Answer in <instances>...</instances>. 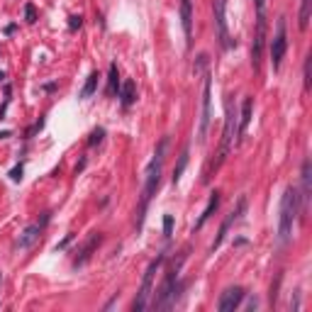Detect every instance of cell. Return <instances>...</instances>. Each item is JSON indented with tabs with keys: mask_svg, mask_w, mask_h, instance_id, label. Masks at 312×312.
<instances>
[{
	"mask_svg": "<svg viewBox=\"0 0 312 312\" xmlns=\"http://www.w3.org/2000/svg\"><path fill=\"white\" fill-rule=\"evenodd\" d=\"M310 12H312V0H303L300 2V29L303 32L310 25Z\"/></svg>",
	"mask_w": 312,
	"mask_h": 312,
	"instance_id": "44dd1931",
	"label": "cell"
},
{
	"mask_svg": "<svg viewBox=\"0 0 312 312\" xmlns=\"http://www.w3.org/2000/svg\"><path fill=\"white\" fill-rule=\"evenodd\" d=\"M244 295H247V290L242 288V285H234V288H227L222 295H220V303H217V310L220 312H234L239 305H242V300H244Z\"/></svg>",
	"mask_w": 312,
	"mask_h": 312,
	"instance_id": "7c38bea8",
	"label": "cell"
},
{
	"mask_svg": "<svg viewBox=\"0 0 312 312\" xmlns=\"http://www.w3.org/2000/svg\"><path fill=\"white\" fill-rule=\"evenodd\" d=\"M5 137H10V132H0V139H5Z\"/></svg>",
	"mask_w": 312,
	"mask_h": 312,
	"instance_id": "1f68e13d",
	"label": "cell"
},
{
	"mask_svg": "<svg viewBox=\"0 0 312 312\" xmlns=\"http://www.w3.org/2000/svg\"><path fill=\"white\" fill-rule=\"evenodd\" d=\"M0 281H2V273H0Z\"/></svg>",
	"mask_w": 312,
	"mask_h": 312,
	"instance_id": "836d02e7",
	"label": "cell"
},
{
	"mask_svg": "<svg viewBox=\"0 0 312 312\" xmlns=\"http://www.w3.org/2000/svg\"><path fill=\"white\" fill-rule=\"evenodd\" d=\"M183 261H186V251L178 256V261H173V266L169 268V273H166V278H164V283L161 288L156 290V298H154V308L156 310H169L176 305V300H178V293L183 290V281L178 278L181 276V266H183Z\"/></svg>",
	"mask_w": 312,
	"mask_h": 312,
	"instance_id": "3957f363",
	"label": "cell"
},
{
	"mask_svg": "<svg viewBox=\"0 0 312 312\" xmlns=\"http://www.w3.org/2000/svg\"><path fill=\"white\" fill-rule=\"evenodd\" d=\"M303 190H300V195H298V202H303L300 205V210H298V215H300V220H305V215H308V202H310V193H312V164L310 159H305L303 161Z\"/></svg>",
	"mask_w": 312,
	"mask_h": 312,
	"instance_id": "8fae6325",
	"label": "cell"
},
{
	"mask_svg": "<svg viewBox=\"0 0 312 312\" xmlns=\"http://www.w3.org/2000/svg\"><path fill=\"white\" fill-rule=\"evenodd\" d=\"M103 137H105V129H103V127H98V129H93V132H90V139H88V144H90V146H95V144L103 142Z\"/></svg>",
	"mask_w": 312,
	"mask_h": 312,
	"instance_id": "603a6c76",
	"label": "cell"
},
{
	"mask_svg": "<svg viewBox=\"0 0 312 312\" xmlns=\"http://www.w3.org/2000/svg\"><path fill=\"white\" fill-rule=\"evenodd\" d=\"M217 207H220V193H217V190H212V193H210V200H207V205H205V210H202V215H200V220L195 222V227H193V229H195V232L202 229V225L212 217V212H215Z\"/></svg>",
	"mask_w": 312,
	"mask_h": 312,
	"instance_id": "e0dca14e",
	"label": "cell"
},
{
	"mask_svg": "<svg viewBox=\"0 0 312 312\" xmlns=\"http://www.w3.org/2000/svg\"><path fill=\"white\" fill-rule=\"evenodd\" d=\"M212 12H215V29H217V42L227 52L232 47V37L227 27V0H212Z\"/></svg>",
	"mask_w": 312,
	"mask_h": 312,
	"instance_id": "ba28073f",
	"label": "cell"
},
{
	"mask_svg": "<svg viewBox=\"0 0 312 312\" xmlns=\"http://www.w3.org/2000/svg\"><path fill=\"white\" fill-rule=\"evenodd\" d=\"M120 73H117V63H110V76H108V95H115L117 93V81Z\"/></svg>",
	"mask_w": 312,
	"mask_h": 312,
	"instance_id": "7402d4cb",
	"label": "cell"
},
{
	"mask_svg": "<svg viewBox=\"0 0 312 312\" xmlns=\"http://www.w3.org/2000/svg\"><path fill=\"white\" fill-rule=\"evenodd\" d=\"M181 27L186 34V47H193V2L190 0H181Z\"/></svg>",
	"mask_w": 312,
	"mask_h": 312,
	"instance_id": "4fadbf2b",
	"label": "cell"
},
{
	"mask_svg": "<svg viewBox=\"0 0 312 312\" xmlns=\"http://www.w3.org/2000/svg\"><path fill=\"white\" fill-rule=\"evenodd\" d=\"M164 234L166 237L173 234V215H164Z\"/></svg>",
	"mask_w": 312,
	"mask_h": 312,
	"instance_id": "4316f807",
	"label": "cell"
},
{
	"mask_svg": "<svg viewBox=\"0 0 312 312\" xmlns=\"http://www.w3.org/2000/svg\"><path fill=\"white\" fill-rule=\"evenodd\" d=\"M310 61H312V57H308L305 59V68H303V81H305V90H310Z\"/></svg>",
	"mask_w": 312,
	"mask_h": 312,
	"instance_id": "484cf974",
	"label": "cell"
},
{
	"mask_svg": "<svg viewBox=\"0 0 312 312\" xmlns=\"http://www.w3.org/2000/svg\"><path fill=\"white\" fill-rule=\"evenodd\" d=\"M210 105H212V76L205 73V83H202V108H200V129H198V142L202 144L207 139V129H210Z\"/></svg>",
	"mask_w": 312,
	"mask_h": 312,
	"instance_id": "52a82bcc",
	"label": "cell"
},
{
	"mask_svg": "<svg viewBox=\"0 0 312 312\" xmlns=\"http://www.w3.org/2000/svg\"><path fill=\"white\" fill-rule=\"evenodd\" d=\"M120 98H122V105H125V108H129V105L137 100V88H134V81H125V83H122Z\"/></svg>",
	"mask_w": 312,
	"mask_h": 312,
	"instance_id": "ac0fdd59",
	"label": "cell"
},
{
	"mask_svg": "<svg viewBox=\"0 0 312 312\" xmlns=\"http://www.w3.org/2000/svg\"><path fill=\"white\" fill-rule=\"evenodd\" d=\"M2 81H5V73H2V71H0V83H2Z\"/></svg>",
	"mask_w": 312,
	"mask_h": 312,
	"instance_id": "d6a6232c",
	"label": "cell"
},
{
	"mask_svg": "<svg viewBox=\"0 0 312 312\" xmlns=\"http://www.w3.org/2000/svg\"><path fill=\"white\" fill-rule=\"evenodd\" d=\"M234 129H237V113H234V103L232 98L225 100V129H222V142H220V149H217V156L210 161V166L205 171V183L212 178V173L222 169V164L227 161L229 151H232V142H234Z\"/></svg>",
	"mask_w": 312,
	"mask_h": 312,
	"instance_id": "7a4b0ae2",
	"label": "cell"
},
{
	"mask_svg": "<svg viewBox=\"0 0 312 312\" xmlns=\"http://www.w3.org/2000/svg\"><path fill=\"white\" fill-rule=\"evenodd\" d=\"M186 166H188V146H183V151H181V156H178V164H176V169H173V178H171L173 186H178V181H181Z\"/></svg>",
	"mask_w": 312,
	"mask_h": 312,
	"instance_id": "ffe728a7",
	"label": "cell"
},
{
	"mask_svg": "<svg viewBox=\"0 0 312 312\" xmlns=\"http://www.w3.org/2000/svg\"><path fill=\"white\" fill-rule=\"evenodd\" d=\"M164 258H166V254H159L149 266H146L142 285H139V293H137V298H134V303H132V310L134 312H142L149 308V298H151V293H154V278H156V273H159Z\"/></svg>",
	"mask_w": 312,
	"mask_h": 312,
	"instance_id": "8992f818",
	"label": "cell"
},
{
	"mask_svg": "<svg viewBox=\"0 0 312 312\" xmlns=\"http://www.w3.org/2000/svg\"><path fill=\"white\" fill-rule=\"evenodd\" d=\"M100 242H103V234H100V232H95V234H93V237H90V239L83 244V249L78 251V256L73 258V266H76V268H78V266H85V263L90 261L93 251L100 247Z\"/></svg>",
	"mask_w": 312,
	"mask_h": 312,
	"instance_id": "9a60e30c",
	"label": "cell"
},
{
	"mask_svg": "<svg viewBox=\"0 0 312 312\" xmlns=\"http://www.w3.org/2000/svg\"><path fill=\"white\" fill-rule=\"evenodd\" d=\"M298 210H300L298 190L293 186H288L283 190V198H281V217H278V239H281V244H288L290 237H293V225L298 220Z\"/></svg>",
	"mask_w": 312,
	"mask_h": 312,
	"instance_id": "277c9868",
	"label": "cell"
},
{
	"mask_svg": "<svg viewBox=\"0 0 312 312\" xmlns=\"http://www.w3.org/2000/svg\"><path fill=\"white\" fill-rule=\"evenodd\" d=\"M166 146L169 139L164 137L161 142L156 144V151L149 161V166L144 171V188H142V198H139V207H137V232H142L144 220H146V210H149V202L156 195L159 190V183H161V169H164V156H166Z\"/></svg>",
	"mask_w": 312,
	"mask_h": 312,
	"instance_id": "6da1fadb",
	"label": "cell"
},
{
	"mask_svg": "<svg viewBox=\"0 0 312 312\" xmlns=\"http://www.w3.org/2000/svg\"><path fill=\"white\" fill-rule=\"evenodd\" d=\"M42 127H44V120H39V122H37V125H34V127H29L27 137H32V134H34V132H39V129H42Z\"/></svg>",
	"mask_w": 312,
	"mask_h": 312,
	"instance_id": "f546056e",
	"label": "cell"
},
{
	"mask_svg": "<svg viewBox=\"0 0 312 312\" xmlns=\"http://www.w3.org/2000/svg\"><path fill=\"white\" fill-rule=\"evenodd\" d=\"M205 63H207V54H200V57H198V63H195V73H200V71L205 68Z\"/></svg>",
	"mask_w": 312,
	"mask_h": 312,
	"instance_id": "f1b7e54d",
	"label": "cell"
},
{
	"mask_svg": "<svg viewBox=\"0 0 312 312\" xmlns=\"http://www.w3.org/2000/svg\"><path fill=\"white\" fill-rule=\"evenodd\" d=\"M244 212H247V198H239V202H237V207H234V210L229 212L227 217H225V222L220 225V232H217V237H215V242L210 244V251H212V254H215V251L220 249V244L225 242V237H227L229 227H232V225H234V222H237V220H239V217L244 215Z\"/></svg>",
	"mask_w": 312,
	"mask_h": 312,
	"instance_id": "30bf717a",
	"label": "cell"
},
{
	"mask_svg": "<svg viewBox=\"0 0 312 312\" xmlns=\"http://www.w3.org/2000/svg\"><path fill=\"white\" fill-rule=\"evenodd\" d=\"M251 110H254V98L249 95V98H244V103H242V115H237L239 120H237V142L247 134V129H249V125H251Z\"/></svg>",
	"mask_w": 312,
	"mask_h": 312,
	"instance_id": "5bb4252c",
	"label": "cell"
},
{
	"mask_svg": "<svg viewBox=\"0 0 312 312\" xmlns=\"http://www.w3.org/2000/svg\"><path fill=\"white\" fill-rule=\"evenodd\" d=\"M22 173H25V166H22V164H17L15 169L10 171V178H12L15 183H20V181H22Z\"/></svg>",
	"mask_w": 312,
	"mask_h": 312,
	"instance_id": "d4e9b609",
	"label": "cell"
},
{
	"mask_svg": "<svg viewBox=\"0 0 312 312\" xmlns=\"http://www.w3.org/2000/svg\"><path fill=\"white\" fill-rule=\"evenodd\" d=\"M81 25H83V15H71V17H68V29H71V32L81 29Z\"/></svg>",
	"mask_w": 312,
	"mask_h": 312,
	"instance_id": "cb8c5ba5",
	"label": "cell"
},
{
	"mask_svg": "<svg viewBox=\"0 0 312 312\" xmlns=\"http://www.w3.org/2000/svg\"><path fill=\"white\" fill-rule=\"evenodd\" d=\"M256 5V27H254V42H251V66L254 71L261 68V59L266 49V0H254Z\"/></svg>",
	"mask_w": 312,
	"mask_h": 312,
	"instance_id": "5b68a950",
	"label": "cell"
},
{
	"mask_svg": "<svg viewBox=\"0 0 312 312\" xmlns=\"http://www.w3.org/2000/svg\"><path fill=\"white\" fill-rule=\"evenodd\" d=\"M42 227H44V222H37V225H29L22 234H20V239H17V249H29L37 239H39V234H42Z\"/></svg>",
	"mask_w": 312,
	"mask_h": 312,
	"instance_id": "2e32d148",
	"label": "cell"
},
{
	"mask_svg": "<svg viewBox=\"0 0 312 312\" xmlns=\"http://www.w3.org/2000/svg\"><path fill=\"white\" fill-rule=\"evenodd\" d=\"M25 17H27L29 25L37 22V12H34V5H25Z\"/></svg>",
	"mask_w": 312,
	"mask_h": 312,
	"instance_id": "83f0119b",
	"label": "cell"
},
{
	"mask_svg": "<svg viewBox=\"0 0 312 312\" xmlns=\"http://www.w3.org/2000/svg\"><path fill=\"white\" fill-rule=\"evenodd\" d=\"M71 239H73V234H68V237H66V239H63V242H59V244H57V251H59V249H66V247H68V242H71Z\"/></svg>",
	"mask_w": 312,
	"mask_h": 312,
	"instance_id": "4dcf8cb0",
	"label": "cell"
},
{
	"mask_svg": "<svg viewBox=\"0 0 312 312\" xmlns=\"http://www.w3.org/2000/svg\"><path fill=\"white\" fill-rule=\"evenodd\" d=\"M285 52H288V29H285V17H281L278 25H276V34L271 39V63H273V71L281 68Z\"/></svg>",
	"mask_w": 312,
	"mask_h": 312,
	"instance_id": "9c48e42d",
	"label": "cell"
},
{
	"mask_svg": "<svg viewBox=\"0 0 312 312\" xmlns=\"http://www.w3.org/2000/svg\"><path fill=\"white\" fill-rule=\"evenodd\" d=\"M98 71H93V73H88V78H85V83H83V88H81V93H78V98H90L95 90H98Z\"/></svg>",
	"mask_w": 312,
	"mask_h": 312,
	"instance_id": "d6986e66",
	"label": "cell"
}]
</instances>
